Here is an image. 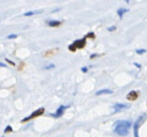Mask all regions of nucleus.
<instances>
[{"instance_id": "obj_1", "label": "nucleus", "mask_w": 147, "mask_h": 137, "mask_svg": "<svg viewBox=\"0 0 147 137\" xmlns=\"http://www.w3.org/2000/svg\"><path fill=\"white\" fill-rule=\"evenodd\" d=\"M131 127V122L129 120H118L115 124L114 132L119 136H127L129 134V129Z\"/></svg>"}, {"instance_id": "obj_2", "label": "nucleus", "mask_w": 147, "mask_h": 137, "mask_svg": "<svg viewBox=\"0 0 147 137\" xmlns=\"http://www.w3.org/2000/svg\"><path fill=\"white\" fill-rule=\"evenodd\" d=\"M147 119V115L146 114H142V116H140L136 119L133 126V132H134V137H139V130L142 124L144 123V121Z\"/></svg>"}, {"instance_id": "obj_3", "label": "nucleus", "mask_w": 147, "mask_h": 137, "mask_svg": "<svg viewBox=\"0 0 147 137\" xmlns=\"http://www.w3.org/2000/svg\"><path fill=\"white\" fill-rule=\"evenodd\" d=\"M86 37H85L84 38H81V39H77V40L74 41L73 44H71L70 46L68 47L69 50H71V52H76V50L77 49H83L85 45H86Z\"/></svg>"}, {"instance_id": "obj_4", "label": "nucleus", "mask_w": 147, "mask_h": 137, "mask_svg": "<svg viewBox=\"0 0 147 137\" xmlns=\"http://www.w3.org/2000/svg\"><path fill=\"white\" fill-rule=\"evenodd\" d=\"M44 113H45V108H44V107L38 108L37 110H36L34 112H33L30 116L24 117V119H22L21 122H22V123H25V122H27V121H30V120H32V119H36V117H38L42 116V115L44 114Z\"/></svg>"}, {"instance_id": "obj_5", "label": "nucleus", "mask_w": 147, "mask_h": 137, "mask_svg": "<svg viewBox=\"0 0 147 137\" xmlns=\"http://www.w3.org/2000/svg\"><path fill=\"white\" fill-rule=\"evenodd\" d=\"M67 108H69V105H61V106L57 109V111L54 113V114H50V116L55 117V119H58V117H60L63 115L64 111L66 110Z\"/></svg>"}, {"instance_id": "obj_6", "label": "nucleus", "mask_w": 147, "mask_h": 137, "mask_svg": "<svg viewBox=\"0 0 147 137\" xmlns=\"http://www.w3.org/2000/svg\"><path fill=\"white\" fill-rule=\"evenodd\" d=\"M139 96H140V92H139L138 91H131V92H129V93H127L126 98H127V101L134 102V101H136L138 99Z\"/></svg>"}, {"instance_id": "obj_7", "label": "nucleus", "mask_w": 147, "mask_h": 137, "mask_svg": "<svg viewBox=\"0 0 147 137\" xmlns=\"http://www.w3.org/2000/svg\"><path fill=\"white\" fill-rule=\"evenodd\" d=\"M129 108V106L127 104H115L114 105V114L115 113H118V112H121V111H124L126 110V109Z\"/></svg>"}, {"instance_id": "obj_8", "label": "nucleus", "mask_w": 147, "mask_h": 137, "mask_svg": "<svg viewBox=\"0 0 147 137\" xmlns=\"http://www.w3.org/2000/svg\"><path fill=\"white\" fill-rule=\"evenodd\" d=\"M114 92L112 90L109 89H104V90H100L96 92V95H103V94H113Z\"/></svg>"}, {"instance_id": "obj_9", "label": "nucleus", "mask_w": 147, "mask_h": 137, "mask_svg": "<svg viewBox=\"0 0 147 137\" xmlns=\"http://www.w3.org/2000/svg\"><path fill=\"white\" fill-rule=\"evenodd\" d=\"M127 11H129V9H124V7H120L119 9H117V14H118V16L120 17V19L123 18V15L127 13Z\"/></svg>"}, {"instance_id": "obj_10", "label": "nucleus", "mask_w": 147, "mask_h": 137, "mask_svg": "<svg viewBox=\"0 0 147 137\" xmlns=\"http://www.w3.org/2000/svg\"><path fill=\"white\" fill-rule=\"evenodd\" d=\"M48 24L50 27H57L61 24V22L60 21H49V22H48Z\"/></svg>"}, {"instance_id": "obj_11", "label": "nucleus", "mask_w": 147, "mask_h": 137, "mask_svg": "<svg viewBox=\"0 0 147 137\" xmlns=\"http://www.w3.org/2000/svg\"><path fill=\"white\" fill-rule=\"evenodd\" d=\"M12 132V128H11V126H9V125H7L4 132H5V134H9V132Z\"/></svg>"}, {"instance_id": "obj_12", "label": "nucleus", "mask_w": 147, "mask_h": 137, "mask_svg": "<svg viewBox=\"0 0 147 137\" xmlns=\"http://www.w3.org/2000/svg\"><path fill=\"white\" fill-rule=\"evenodd\" d=\"M146 52H147L146 50H144V49H141V50H136V53L139 54V55H141V54H144V53H145Z\"/></svg>"}, {"instance_id": "obj_13", "label": "nucleus", "mask_w": 147, "mask_h": 137, "mask_svg": "<svg viewBox=\"0 0 147 137\" xmlns=\"http://www.w3.org/2000/svg\"><path fill=\"white\" fill-rule=\"evenodd\" d=\"M53 68H55V65L54 64H49V65H47V66H45V69L46 70H50V69H53Z\"/></svg>"}, {"instance_id": "obj_14", "label": "nucleus", "mask_w": 147, "mask_h": 137, "mask_svg": "<svg viewBox=\"0 0 147 137\" xmlns=\"http://www.w3.org/2000/svg\"><path fill=\"white\" fill-rule=\"evenodd\" d=\"M34 14H36V12H34V11H29V12H26L24 15L27 17V16H32V15H34Z\"/></svg>"}, {"instance_id": "obj_15", "label": "nucleus", "mask_w": 147, "mask_h": 137, "mask_svg": "<svg viewBox=\"0 0 147 137\" xmlns=\"http://www.w3.org/2000/svg\"><path fill=\"white\" fill-rule=\"evenodd\" d=\"M86 37H92V38H94L95 37V34L93 33V32H91V33H88L87 36H86Z\"/></svg>"}, {"instance_id": "obj_16", "label": "nucleus", "mask_w": 147, "mask_h": 137, "mask_svg": "<svg viewBox=\"0 0 147 137\" xmlns=\"http://www.w3.org/2000/svg\"><path fill=\"white\" fill-rule=\"evenodd\" d=\"M17 35H9V36H7V38L9 39H12V38H17Z\"/></svg>"}, {"instance_id": "obj_17", "label": "nucleus", "mask_w": 147, "mask_h": 137, "mask_svg": "<svg viewBox=\"0 0 147 137\" xmlns=\"http://www.w3.org/2000/svg\"><path fill=\"white\" fill-rule=\"evenodd\" d=\"M5 60H6V61H7V62H9V64H11V65H12V66H15V64H14V62H13L12 61H10V60H9V59H7V58H6V59H5Z\"/></svg>"}, {"instance_id": "obj_18", "label": "nucleus", "mask_w": 147, "mask_h": 137, "mask_svg": "<svg viewBox=\"0 0 147 137\" xmlns=\"http://www.w3.org/2000/svg\"><path fill=\"white\" fill-rule=\"evenodd\" d=\"M115 29H117V27H115V26H112V27H109V28H107V30L109 31V32H112V31H115Z\"/></svg>"}, {"instance_id": "obj_19", "label": "nucleus", "mask_w": 147, "mask_h": 137, "mask_svg": "<svg viewBox=\"0 0 147 137\" xmlns=\"http://www.w3.org/2000/svg\"><path fill=\"white\" fill-rule=\"evenodd\" d=\"M98 56H99V54L94 53V54H92V55H90V59H94L95 57H98Z\"/></svg>"}, {"instance_id": "obj_20", "label": "nucleus", "mask_w": 147, "mask_h": 137, "mask_svg": "<svg viewBox=\"0 0 147 137\" xmlns=\"http://www.w3.org/2000/svg\"><path fill=\"white\" fill-rule=\"evenodd\" d=\"M81 70H82L83 73H87L88 72V67H82V68H81Z\"/></svg>"}, {"instance_id": "obj_21", "label": "nucleus", "mask_w": 147, "mask_h": 137, "mask_svg": "<svg viewBox=\"0 0 147 137\" xmlns=\"http://www.w3.org/2000/svg\"><path fill=\"white\" fill-rule=\"evenodd\" d=\"M0 66H1V67H6V64H3V62H0Z\"/></svg>"}, {"instance_id": "obj_22", "label": "nucleus", "mask_w": 147, "mask_h": 137, "mask_svg": "<svg viewBox=\"0 0 147 137\" xmlns=\"http://www.w3.org/2000/svg\"><path fill=\"white\" fill-rule=\"evenodd\" d=\"M134 65H136L138 68H141V65L139 64H136V62H135V64H134Z\"/></svg>"}, {"instance_id": "obj_23", "label": "nucleus", "mask_w": 147, "mask_h": 137, "mask_svg": "<svg viewBox=\"0 0 147 137\" xmlns=\"http://www.w3.org/2000/svg\"><path fill=\"white\" fill-rule=\"evenodd\" d=\"M129 1H130V0H125L126 3H129Z\"/></svg>"}, {"instance_id": "obj_24", "label": "nucleus", "mask_w": 147, "mask_h": 137, "mask_svg": "<svg viewBox=\"0 0 147 137\" xmlns=\"http://www.w3.org/2000/svg\"><path fill=\"white\" fill-rule=\"evenodd\" d=\"M0 137H4V136H0Z\"/></svg>"}, {"instance_id": "obj_25", "label": "nucleus", "mask_w": 147, "mask_h": 137, "mask_svg": "<svg viewBox=\"0 0 147 137\" xmlns=\"http://www.w3.org/2000/svg\"><path fill=\"white\" fill-rule=\"evenodd\" d=\"M146 105H147V102H146Z\"/></svg>"}]
</instances>
